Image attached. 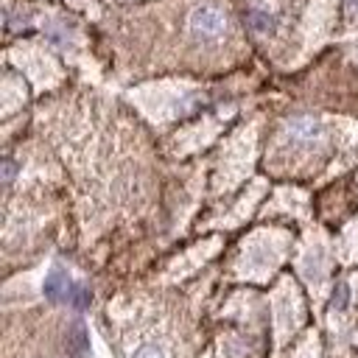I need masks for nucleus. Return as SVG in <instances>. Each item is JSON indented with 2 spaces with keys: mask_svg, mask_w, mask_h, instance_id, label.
I'll return each instance as SVG.
<instances>
[{
  "mask_svg": "<svg viewBox=\"0 0 358 358\" xmlns=\"http://www.w3.org/2000/svg\"><path fill=\"white\" fill-rule=\"evenodd\" d=\"M224 28H227V14L215 6H199L190 14V31L201 39H215L224 34Z\"/></svg>",
  "mask_w": 358,
  "mask_h": 358,
  "instance_id": "nucleus-1",
  "label": "nucleus"
},
{
  "mask_svg": "<svg viewBox=\"0 0 358 358\" xmlns=\"http://www.w3.org/2000/svg\"><path fill=\"white\" fill-rule=\"evenodd\" d=\"M319 131H322V126H319L313 117H308V115H299V117H291V120H288V134H291L294 140H299V143L316 140Z\"/></svg>",
  "mask_w": 358,
  "mask_h": 358,
  "instance_id": "nucleus-2",
  "label": "nucleus"
},
{
  "mask_svg": "<svg viewBox=\"0 0 358 358\" xmlns=\"http://www.w3.org/2000/svg\"><path fill=\"white\" fill-rule=\"evenodd\" d=\"M70 291H73V285H70L67 274L59 271V268H53V271L48 274V280H45V296L53 299V302H59V299H67Z\"/></svg>",
  "mask_w": 358,
  "mask_h": 358,
  "instance_id": "nucleus-3",
  "label": "nucleus"
},
{
  "mask_svg": "<svg viewBox=\"0 0 358 358\" xmlns=\"http://www.w3.org/2000/svg\"><path fill=\"white\" fill-rule=\"evenodd\" d=\"M131 358H165V350L157 347V344H140V347L131 352Z\"/></svg>",
  "mask_w": 358,
  "mask_h": 358,
  "instance_id": "nucleus-4",
  "label": "nucleus"
},
{
  "mask_svg": "<svg viewBox=\"0 0 358 358\" xmlns=\"http://www.w3.org/2000/svg\"><path fill=\"white\" fill-rule=\"evenodd\" d=\"M249 22L255 31H271V17L263 11H249Z\"/></svg>",
  "mask_w": 358,
  "mask_h": 358,
  "instance_id": "nucleus-5",
  "label": "nucleus"
},
{
  "mask_svg": "<svg viewBox=\"0 0 358 358\" xmlns=\"http://www.w3.org/2000/svg\"><path fill=\"white\" fill-rule=\"evenodd\" d=\"M70 296H73V302H76V305H87V302H90V291H87V288H81V285H73Z\"/></svg>",
  "mask_w": 358,
  "mask_h": 358,
  "instance_id": "nucleus-6",
  "label": "nucleus"
},
{
  "mask_svg": "<svg viewBox=\"0 0 358 358\" xmlns=\"http://www.w3.org/2000/svg\"><path fill=\"white\" fill-rule=\"evenodd\" d=\"M344 302H347V285H338V291L333 294V305L336 308H344Z\"/></svg>",
  "mask_w": 358,
  "mask_h": 358,
  "instance_id": "nucleus-7",
  "label": "nucleus"
},
{
  "mask_svg": "<svg viewBox=\"0 0 358 358\" xmlns=\"http://www.w3.org/2000/svg\"><path fill=\"white\" fill-rule=\"evenodd\" d=\"M3 179H6V182H11V179H14V162H11V159H6V162H3Z\"/></svg>",
  "mask_w": 358,
  "mask_h": 358,
  "instance_id": "nucleus-8",
  "label": "nucleus"
}]
</instances>
